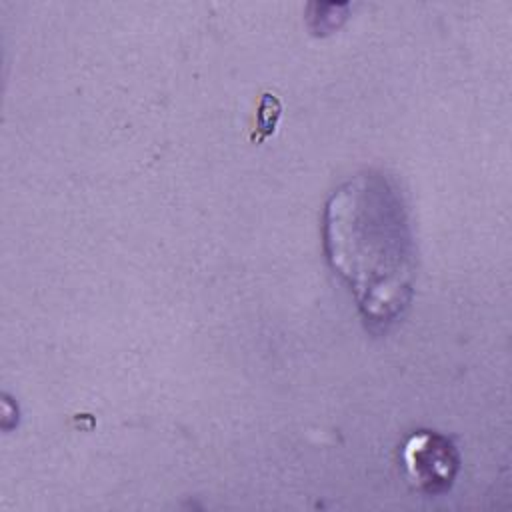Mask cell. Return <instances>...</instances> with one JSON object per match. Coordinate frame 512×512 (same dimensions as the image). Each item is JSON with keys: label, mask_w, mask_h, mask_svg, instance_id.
<instances>
[{"label": "cell", "mask_w": 512, "mask_h": 512, "mask_svg": "<svg viewBox=\"0 0 512 512\" xmlns=\"http://www.w3.org/2000/svg\"><path fill=\"white\" fill-rule=\"evenodd\" d=\"M324 248L372 332L394 324L412 298L414 240L398 190L378 172L342 184L324 208Z\"/></svg>", "instance_id": "1"}, {"label": "cell", "mask_w": 512, "mask_h": 512, "mask_svg": "<svg viewBox=\"0 0 512 512\" xmlns=\"http://www.w3.org/2000/svg\"><path fill=\"white\" fill-rule=\"evenodd\" d=\"M400 462L406 478L418 490L432 496L450 490L460 470L456 446L434 430L412 432L402 442Z\"/></svg>", "instance_id": "2"}]
</instances>
